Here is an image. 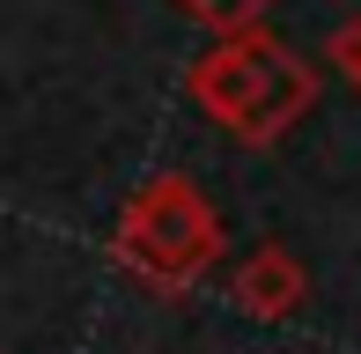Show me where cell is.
<instances>
[{
	"mask_svg": "<svg viewBox=\"0 0 361 354\" xmlns=\"http://www.w3.org/2000/svg\"><path fill=\"white\" fill-rule=\"evenodd\" d=\"M324 59H332V67L361 89V23H339L332 37H324Z\"/></svg>",
	"mask_w": 361,
	"mask_h": 354,
	"instance_id": "cell-5",
	"label": "cell"
},
{
	"mask_svg": "<svg viewBox=\"0 0 361 354\" xmlns=\"http://www.w3.org/2000/svg\"><path fill=\"white\" fill-rule=\"evenodd\" d=\"M177 8L200 30H214V37H243V30H266L273 0H177Z\"/></svg>",
	"mask_w": 361,
	"mask_h": 354,
	"instance_id": "cell-4",
	"label": "cell"
},
{
	"mask_svg": "<svg viewBox=\"0 0 361 354\" xmlns=\"http://www.w3.org/2000/svg\"><path fill=\"white\" fill-rule=\"evenodd\" d=\"M214 259H221V214L192 177L155 170L126 192L118 229H111V266L126 281H140L147 295H185L207 281Z\"/></svg>",
	"mask_w": 361,
	"mask_h": 354,
	"instance_id": "cell-2",
	"label": "cell"
},
{
	"mask_svg": "<svg viewBox=\"0 0 361 354\" xmlns=\"http://www.w3.org/2000/svg\"><path fill=\"white\" fill-rule=\"evenodd\" d=\"M228 295H236V310H243V317H258V325H288V317L310 303V266L295 259L288 244H258L251 259L236 266Z\"/></svg>",
	"mask_w": 361,
	"mask_h": 354,
	"instance_id": "cell-3",
	"label": "cell"
},
{
	"mask_svg": "<svg viewBox=\"0 0 361 354\" xmlns=\"http://www.w3.org/2000/svg\"><path fill=\"white\" fill-rule=\"evenodd\" d=\"M185 89L236 148H273L295 118H310L317 67L273 30H243V37H214L192 59Z\"/></svg>",
	"mask_w": 361,
	"mask_h": 354,
	"instance_id": "cell-1",
	"label": "cell"
}]
</instances>
